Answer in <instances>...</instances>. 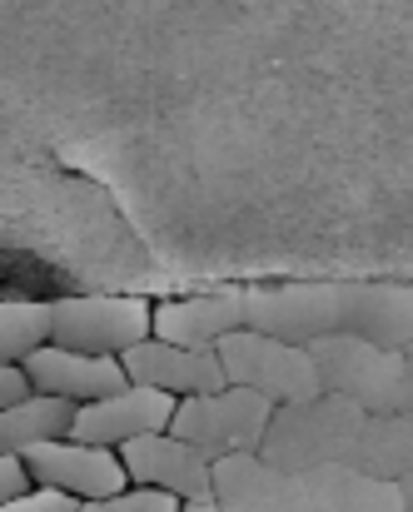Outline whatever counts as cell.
I'll list each match as a JSON object with an SVG mask.
<instances>
[{"instance_id":"cell-15","label":"cell","mask_w":413,"mask_h":512,"mask_svg":"<svg viewBox=\"0 0 413 512\" xmlns=\"http://www.w3.org/2000/svg\"><path fill=\"white\" fill-rule=\"evenodd\" d=\"M304 478L319 498V512H409L399 478H379L354 463H324L309 468Z\"/></svg>"},{"instance_id":"cell-6","label":"cell","mask_w":413,"mask_h":512,"mask_svg":"<svg viewBox=\"0 0 413 512\" xmlns=\"http://www.w3.org/2000/svg\"><path fill=\"white\" fill-rule=\"evenodd\" d=\"M150 314H155V304H145V299H110V294L55 299L50 304V343L120 358L130 343L150 339Z\"/></svg>"},{"instance_id":"cell-24","label":"cell","mask_w":413,"mask_h":512,"mask_svg":"<svg viewBox=\"0 0 413 512\" xmlns=\"http://www.w3.org/2000/svg\"><path fill=\"white\" fill-rule=\"evenodd\" d=\"M399 483H404V503H409V512H413V473H404Z\"/></svg>"},{"instance_id":"cell-7","label":"cell","mask_w":413,"mask_h":512,"mask_svg":"<svg viewBox=\"0 0 413 512\" xmlns=\"http://www.w3.org/2000/svg\"><path fill=\"white\" fill-rule=\"evenodd\" d=\"M25 473L35 488H60L80 503L90 498H110L120 488H130V473H125V458L120 448H105V443H80V438H50V443H35L20 453Z\"/></svg>"},{"instance_id":"cell-13","label":"cell","mask_w":413,"mask_h":512,"mask_svg":"<svg viewBox=\"0 0 413 512\" xmlns=\"http://www.w3.org/2000/svg\"><path fill=\"white\" fill-rule=\"evenodd\" d=\"M229 329H244V289H214L200 299H175V304H155L150 314V334L185 348H214Z\"/></svg>"},{"instance_id":"cell-5","label":"cell","mask_w":413,"mask_h":512,"mask_svg":"<svg viewBox=\"0 0 413 512\" xmlns=\"http://www.w3.org/2000/svg\"><path fill=\"white\" fill-rule=\"evenodd\" d=\"M349 284H269L244 289V324L289 343H314L324 334H344Z\"/></svg>"},{"instance_id":"cell-9","label":"cell","mask_w":413,"mask_h":512,"mask_svg":"<svg viewBox=\"0 0 413 512\" xmlns=\"http://www.w3.org/2000/svg\"><path fill=\"white\" fill-rule=\"evenodd\" d=\"M120 458H125L130 483H140V488L175 493L180 503H214V458L170 428L120 443Z\"/></svg>"},{"instance_id":"cell-23","label":"cell","mask_w":413,"mask_h":512,"mask_svg":"<svg viewBox=\"0 0 413 512\" xmlns=\"http://www.w3.org/2000/svg\"><path fill=\"white\" fill-rule=\"evenodd\" d=\"M180 512H219V503H180Z\"/></svg>"},{"instance_id":"cell-22","label":"cell","mask_w":413,"mask_h":512,"mask_svg":"<svg viewBox=\"0 0 413 512\" xmlns=\"http://www.w3.org/2000/svg\"><path fill=\"white\" fill-rule=\"evenodd\" d=\"M25 393H30V378H25V368L0 358V408H5V403H15V398H25Z\"/></svg>"},{"instance_id":"cell-14","label":"cell","mask_w":413,"mask_h":512,"mask_svg":"<svg viewBox=\"0 0 413 512\" xmlns=\"http://www.w3.org/2000/svg\"><path fill=\"white\" fill-rule=\"evenodd\" d=\"M344 334H359L384 348L413 343V284H349Z\"/></svg>"},{"instance_id":"cell-4","label":"cell","mask_w":413,"mask_h":512,"mask_svg":"<svg viewBox=\"0 0 413 512\" xmlns=\"http://www.w3.org/2000/svg\"><path fill=\"white\" fill-rule=\"evenodd\" d=\"M214 353H219L229 383L254 388L269 403H299V398L324 393L319 368H314V358H309L304 343L274 339V334H259V329L244 324V329H229L224 339L214 343Z\"/></svg>"},{"instance_id":"cell-2","label":"cell","mask_w":413,"mask_h":512,"mask_svg":"<svg viewBox=\"0 0 413 512\" xmlns=\"http://www.w3.org/2000/svg\"><path fill=\"white\" fill-rule=\"evenodd\" d=\"M304 348L319 368V383L329 393L354 398L364 413H394L413 403V373L404 348H384L359 334H324Z\"/></svg>"},{"instance_id":"cell-16","label":"cell","mask_w":413,"mask_h":512,"mask_svg":"<svg viewBox=\"0 0 413 512\" xmlns=\"http://www.w3.org/2000/svg\"><path fill=\"white\" fill-rule=\"evenodd\" d=\"M75 408L70 398L60 393H25L15 403L0 408V453H25L35 443H50V438H70V423H75Z\"/></svg>"},{"instance_id":"cell-18","label":"cell","mask_w":413,"mask_h":512,"mask_svg":"<svg viewBox=\"0 0 413 512\" xmlns=\"http://www.w3.org/2000/svg\"><path fill=\"white\" fill-rule=\"evenodd\" d=\"M45 339H50V304L25 294H0V358L25 363Z\"/></svg>"},{"instance_id":"cell-3","label":"cell","mask_w":413,"mask_h":512,"mask_svg":"<svg viewBox=\"0 0 413 512\" xmlns=\"http://www.w3.org/2000/svg\"><path fill=\"white\" fill-rule=\"evenodd\" d=\"M269 418H274V403L264 393L224 383V388H209V393L175 398L170 433H180L185 443H195L209 458H229V453H259Z\"/></svg>"},{"instance_id":"cell-10","label":"cell","mask_w":413,"mask_h":512,"mask_svg":"<svg viewBox=\"0 0 413 512\" xmlns=\"http://www.w3.org/2000/svg\"><path fill=\"white\" fill-rule=\"evenodd\" d=\"M170 418H175V393L150 388V383H125V388H115L105 398L80 403L75 408V423H70V438L120 448L130 438H145V433L170 428Z\"/></svg>"},{"instance_id":"cell-25","label":"cell","mask_w":413,"mask_h":512,"mask_svg":"<svg viewBox=\"0 0 413 512\" xmlns=\"http://www.w3.org/2000/svg\"><path fill=\"white\" fill-rule=\"evenodd\" d=\"M404 353H409V373H413V343H409V348H404Z\"/></svg>"},{"instance_id":"cell-17","label":"cell","mask_w":413,"mask_h":512,"mask_svg":"<svg viewBox=\"0 0 413 512\" xmlns=\"http://www.w3.org/2000/svg\"><path fill=\"white\" fill-rule=\"evenodd\" d=\"M349 463L364 468V473H379V478L413 473V403L394 408V413H369L359 438H354Z\"/></svg>"},{"instance_id":"cell-1","label":"cell","mask_w":413,"mask_h":512,"mask_svg":"<svg viewBox=\"0 0 413 512\" xmlns=\"http://www.w3.org/2000/svg\"><path fill=\"white\" fill-rule=\"evenodd\" d=\"M364 418L369 413L354 398L329 393V388L314 398H299V403H274V418L264 428L259 453L279 468H294V473H309L324 463H349Z\"/></svg>"},{"instance_id":"cell-21","label":"cell","mask_w":413,"mask_h":512,"mask_svg":"<svg viewBox=\"0 0 413 512\" xmlns=\"http://www.w3.org/2000/svg\"><path fill=\"white\" fill-rule=\"evenodd\" d=\"M25 488H35L30 473H25V463H20L15 453H0V498H15V493H25Z\"/></svg>"},{"instance_id":"cell-19","label":"cell","mask_w":413,"mask_h":512,"mask_svg":"<svg viewBox=\"0 0 413 512\" xmlns=\"http://www.w3.org/2000/svg\"><path fill=\"white\" fill-rule=\"evenodd\" d=\"M80 512H180V498H175V493H160V488L130 483V488H120V493H110V498L80 503Z\"/></svg>"},{"instance_id":"cell-12","label":"cell","mask_w":413,"mask_h":512,"mask_svg":"<svg viewBox=\"0 0 413 512\" xmlns=\"http://www.w3.org/2000/svg\"><path fill=\"white\" fill-rule=\"evenodd\" d=\"M130 383H150V388H165L175 398H190V393H209V388H224V363L214 348H185V343L170 339H140L120 353Z\"/></svg>"},{"instance_id":"cell-20","label":"cell","mask_w":413,"mask_h":512,"mask_svg":"<svg viewBox=\"0 0 413 512\" xmlns=\"http://www.w3.org/2000/svg\"><path fill=\"white\" fill-rule=\"evenodd\" d=\"M0 512H80V498L60 488H25L15 498H0Z\"/></svg>"},{"instance_id":"cell-11","label":"cell","mask_w":413,"mask_h":512,"mask_svg":"<svg viewBox=\"0 0 413 512\" xmlns=\"http://www.w3.org/2000/svg\"><path fill=\"white\" fill-rule=\"evenodd\" d=\"M20 368H25L35 393H60L70 403H90V398H105V393L130 383V373L115 353H80V348H65V343L50 339L40 343Z\"/></svg>"},{"instance_id":"cell-8","label":"cell","mask_w":413,"mask_h":512,"mask_svg":"<svg viewBox=\"0 0 413 512\" xmlns=\"http://www.w3.org/2000/svg\"><path fill=\"white\" fill-rule=\"evenodd\" d=\"M214 503L219 512H319L309 478L269 463L264 453L214 458Z\"/></svg>"}]
</instances>
